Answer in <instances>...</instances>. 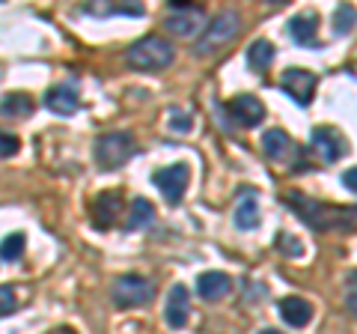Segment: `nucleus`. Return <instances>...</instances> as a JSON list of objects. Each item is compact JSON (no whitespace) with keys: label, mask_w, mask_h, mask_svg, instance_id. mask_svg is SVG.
Segmentation results:
<instances>
[{"label":"nucleus","mask_w":357,"mask_h":334,"mask_svg":"<svg viewBox=\"0 0 357 334\" xmlns=\"http://www.w3.org/2000/svg\"><path fill=\"white\" fill-rule=\"evenodd\" d=\"M283 203L289 209H295L298 218L312 230H337V227H349L357 221V206L354 209L328 206V203H319V200L301 194V191H286Z\"/></svg>","instance_id":"nucleus-1"},{"label":"nucleus","mask_w":357,"mask_h":334,"mask_svg":"<svg viewBox=\"0 0 357 334\" xmlns=\"http://www.w3.org/2000/svg\"><path fill=\"white\" fill-rule=\"evenodd\" d=\"M241 30V18L236 9H223V13H218L215 18L206 24V30L199 33L197 45H194V54L197 57H211V54L223 51L227 45H232Z\"/></svg>","instance_id":"nucleus-2"},{"label":"nucleus","mask_w":357,"mask_h":334,"mask_svg":"<svg viewBox=\"0 0 357 334\" xmlns=\"http://www.w3.org/2000/svg\"><path fill=\"white\" fill-rule=\"evenodd\" d=\"M176 48L164 36H143L126 51V63L137 72H161L173 63Z\"/></svg>","instance_id":"nucleus-3"},{"label":"nucleus","mask_w":357,"mask_h":334,"mask_svg":"<svg viewBox=\"0 0 357 334\" xmlns=\"http://www.w3.org/2000/svg\"><path fill=\"white\" fill-rule=\"evenodd\" d=\"M137 152L134 147V138L128 131H107L96 140L93 147V155H96V164L102 167V170H119L122 164L131 161V155Z\"/></svg>","instance_id":"nucleus-4"},{"label":"nucleus","mask_w":357,"mask_h":334,"mask_svg":"<svg viewBox=\"0 0 357 334\" xmlns=\"http://www.w3.org/2000/svg\"><path fill=\"white\" fill-rule=\"evenodd\" d=\"M206 9L194 3H170V15L164 18V27L178 39H194L206 30Z\"/></svg>","instance_id":"nucleus-5"},{"label":"nucleus","mask_w":357,"mask_h":334,"mask_svg":"<svg viewBox=\"0 0 357 334\" xmlns=\"http://www.w3.org/2000/svg\"><path fill=\"white\" fill-rule=\"evenodd\" d=\"M155 296V284L143 275H122L110 286V298L116 307H140Z\"/></svg>","instance_id":"nucleus-6"},{"label":"nucleus","mask_w":357,"mask_h":334,"mask_svg":"<svg viewBox=\"0 0 357 334\" xmlns=\"http://www.w3.org/2000/svg\"><path fill=\"white\" fill-rule=\"evenodd\" d=\"M152 182L164 194L167 203H178L188 191V182H191V170H188V164H170L164 170H155Z\"/></svg>","instance_id":"nucleus-7"},{"label":"nucleus","mask_w":357,"mask_h":334,"mask_svg":"<svg viewBox=\"0 0 357 334\" xmlns=\"http://www.w3.org/2000/svg\"><path fill=\"white\" fill-rule=\"evenodd\" d=\"M310 143H312V150H316L321 155V161H340L345 152H349V140H345V135L340 129H333V126H316L312 129V135H310Z\"/></svg>","instance_id":"nucleus-8"},{"label":"nucleus","mask_w":357,"mask_h":334,"mask_svg":"<svg viewBox=\"0 0 357 334\" xmlns=\"http://www.w3.org/2000/svg\"><path fill=\"white\" fill-rule=\"evenodd\" d=\"M316 84H319V78L312 75L310 69H286V72H283V78H280L283 93L292 96L301 108H307V105L312 102V93H316Z\"/></svg>","instance_id":"nucleus-9"},{"label":"nucleus","mask_w":357,"mask_h":334,"mask_svg":"<svg viewBox=\"0 0 357 334\" xmlns=\"http://www.w3.org/2000/svg\"><path fill=\"white\" fill-rule=\"evenodd\" d=\"M227 110H229V117L236 119V126H244V129H253V126H259V122L265 119L262 99L253 96V93H241L236 99H229Z\"/></svg>","instance_id":"nucleus-10"},{"label":"nucleus","mask_w":357,"mask_h":334,"mask_svg":"<svg viewBox=\"0 0 357 334\" xmlns=\"http://www.w3.org/2000/svg\"><path fill=\"white\" fill-rule=\"evenodd\" d=\"M188 317H191V293H188L185 284H176L167 296V305H164V319L170 328H185Z\"/></svg>","instance_id":"nucleus-11"},{"label":"nucleus","mask_w":357,"mask_h":334,"mask_svg":"<svg viewBox=\"0 0 357 334\" xmlns=\"http://www.w3.org/2000/svg\"><path fill=\"white\" fill-rule=\"evenodd\" d=\"M122 215V194L119 191H102L93 203V224L98 230H107L116 224V218Z\"/></svg>","instance_id":"nucleus-12"},{"label":"nucleus","mask_w":357,"mask_h":334,"mask_svg":"<svg viewBox=\"0 0 357 334\" xmlns=\"http://www.w3.org/2000/svg\"><path fill=\"white\" fill-rule=\"evenodd\" d=\"M45 108L57 117H72V114H77V108H81V99H77L75 87L60 84V87H51V90L45 93Z\"/></svg>","instance_id":"nucleus-13"},{"label":"nucleus","mask_w":357,"mask_h":334,"mask_svg":"<svg viewBox=\"0 0 357 334\" xmlns=\"http://www.w3.org/2000/svg\"><path fill=\"white\" fill-rule=\"evenodd\" d=\"M232 289V277L223 272H203L197 277V296L203 302H218Z\"/></svg>","instance_id":"nucleus-14"},{"label":"nucleus","mask_w":357,"mask_h":334,"mask_svg":"<svg viewBox=\"0 0 357 334\" xmlns=\"http://www.w3.org/2000/svg\"><path fill=\"white\" fill-rule=\"evenodd\" d=\"M262 152L271 161H289L295 152V140L289 138L283 129H268L262 135Z\"/></svg>","instance_id":"nucleus-15"},{"label":"nucleus","mask_w":357,"mask_h":334,"mask_svg":"<svg viewBox=\"0 0 357 334\" xmlns=\"http://www.w3.org/2000/svg\"><path fill=\"white\" fill-rule=\"evenodd\" d=\"M289 36H292L298 45H304V48L319 45V15L316 13L295 15L292 21H289Z\"/></svg>","instance_id":"nucleus-16"},{"label":"nucleus","mask_w":357,"mask_h":334,"mask_svg":"<svg viewBox=\"0 0 357 334\" xmlns=\"http://www.w3.org/2000/svg\"><path fill=\"white\" fill-rule=\"evenodd\" d=\"M280 317H283L286 326L307 328L310 319H312V305L307 302V298H301V296H286L280 302Z\"/></svg>","instance_id":"nucleus-17"},{"label":"nucleus","mask_w":357,"mask_h":334,"mask_svg":"<svg viewBox=\"0 0 357 334\" xmlns=\"http://www.w3.org/2000/svg\"><path fill=\"white\" fill-rule=\"evenodd\" d=\"M232 218H236L238 230H256L259 227V200H256V191H241V200H238Z\"/></svg>","instance_id":"nucleus-18"},{"label":"nucleus","mask_w":357,"mask_h":334,"mask_svg":"<svg viewBox=\"0 0 357 334\" xmlns=\"http://www.w3.org/2000/svg\"><path fill=\"white\" fill-rule=\"evenodd\" d=\"M81 13L84 15H96V18H110V15H134V18H140L143 6L140 3H105V0H93V3L81 6Z\"/></svg>","instance_id":"nucleus-19"},{"label":"nucleus","mask_w":357,"mask_h":334,"mask_svg":"<svg viewBox=\"0 0 357 334\" xmlns=\"http://www.w3.org/2000/svg\"><path fill=\"white\" fill-rule=\"evenodd\" d=\"M155 218V206L149 203L146 197H134L131 200V209H128V218H126V230L128 233H137L143 227H149Z\"/></svg>","instance_id":"nucleus-20"},{"label":"nucleus","mask_w":357,"mask_h":334,"mask_svg":"<svg viewBox=\"0 0 357 334\" xmlns=\"http://www.w3.org/2000/svg\"><path fill=\"white\" fill-rule=\"evenodd\" d=\"M274 54H277L274 42H268V39H256L253 45L248 48V66H250L253 72H265L268 66L274 63Z\"/></svg>","instance_id":"nucleus-21"},{"label":"nucleus","mask_w":357,"mask_h":334,"mask_svg":"<svg viewBox=\"0 0 357 334\" xmlns=\"http://www.w3.org/2000/svg\"><path fill=\"white\" fill-rule=\"evenodd\" d=\"M33 110V99L24 93H6L0 102V114L3 117H27Z\"/></svg>","instance_id":"nucleus-22"},{"label":"nucleus","mask_w":357,"mask_h":334,"mask_svg":"<svg viewBox=\"0 0 357 334\" xmlns=\"http://www.w3.org/2000/svg\"><path fill=\"white\" fill-rule=\"evenodd\" d=\"M354 24H357V9L349 6V3L337 6V13H333V30H337L340 36H342V33H351Z\"/></svg>","instance_id":"nucleus-23"},{"label":"nucleus","mask_w":357,"mask_h":334,"mask_svg":"<svg viewBox=\"0 0 357 334\" xmlns=\"http://www.w3.org/2000/svg\"><path fill=\"white\" fill-rule=\"evenodd\" d=\"M21 254H24V233H13V236H6L0 242V260L13 263L21 257Z\"/></svg>","instance_id":"nucleus-24"},{"label":"nucleus","mask_w":357,"mask_h":334,"mask_svg":"<svg viewBox=\"0 0 357 334\" xmlns=\"http://www.w3.org/2000/svg\"><path fill=\"white\" fill-rule=\"evenodd\" d=\"M18 147H21L18 135H13V131H3V129H0V159H13V155L18 152Z\"/></svg>","instance_id":"nucleus-25"},{"label":"nucleus","mask_w":357,"mask_h":334,"mask_svg":"<svg viewBox=\"0 0 357 334\" xmlns=\"http://www.w3.org/2000/svg\"><path fill=\"white\" fill-rule=\"evenodd\" d=\"M194 129V119H191V114H178V110H173L170 114V131H178V135H188V131Z\"/></svg>","instance_id":"nucleus-26"},{"label":"nucleus","mask_w":357,"mask_h":334,"mask_svg":"<svg viewBox=\"0 0 357 334\" xmlns=\"http://www.w3.org/2000/svg\"><path fill=\"white\" fill-rule=\"evenodd\" d=\"M18 307V296L13 286H0V317L13 314V310Z\"/></svg>","instance_id":"nucleus-27"},{"label":"nucleus","mask_w":357,"mask_h":334,"mask_svg":"<svg viewBox=\"0 0 357 334\" xmlns=\"http://www.w3.org/2000/svg\"><path fill=\"white\" fill-rule=\"evenodd\" d=\"M277 248H280L286 257H301L304 248H301V242L295 236H289V233H280V242H277Z\"/></svg>","instance_id":"nucleus-28"},{"label":"nucleus","mask_w":357,"mask_h":334,"mask_svg":"<svg viewBox=\"0 0 357 334\" xmlns=\"http://www.w3.org/2000/svg\"><path fill=\"white\" fill-rule=\"evenodd\" d=\"M342 185L349 188V191H354V194H357V167H349V170L342 173Z\"/></svg>","instance_id":"nucleus-29"},{"label":"nucleus","mask_w":357,"mask_h":334,"mask_svg":"<svg viewBox=\"0 0 357 334\" xmlns=\"http://www.w3.org/2000/svg\"><path fill=\"white\" fill-rule=\"evenodd\" d=\"M259 334H283V331H277V328H265V331H259Z\"/></svg>","instance_id":"nucleus-30"},{"label":"nucleus","mask_w":357,"mask_h":334,"mask_svg":"<svg viewBox=\"0 0 357 334\" xmlns=\"http://www.w3.org/2000/svg\"><path fill=\"white\" fill-rule=\"evenodd\" d=\"M349 307L354 310V317H357V302H349Z\"/></svg>","instance_id":"nucleus-31"}]
</instances>
